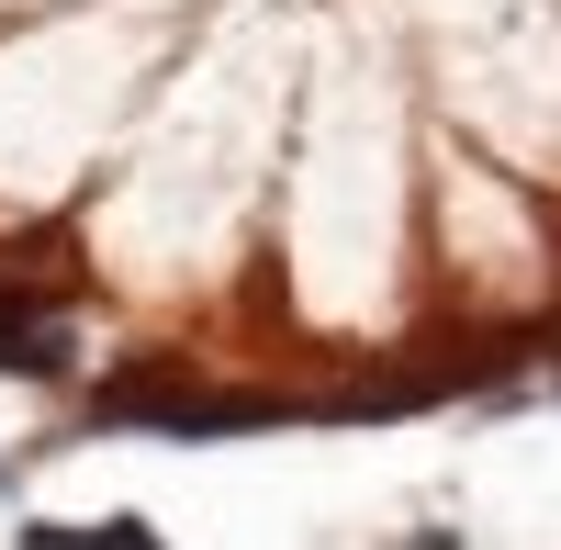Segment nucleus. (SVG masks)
<instances>
[{
    "label": "nucleus",
    "mask_w": 561,
    "mask_h": 550,
    "mask_svg": "<svg viewBox=\"0 0 561 550\" xmlns=\"http://www.w3.org/2000/svg\"><path fill=\"white\" fill-rule=\"evenodd\" d=\"M68 550H169L147 517H102V528H68Z\"/></svg>",
    "instance_id": "1"
}]
</instances>
